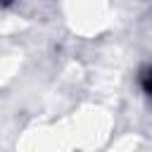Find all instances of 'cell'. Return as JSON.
<instances>
[{"instance_id":"obj_1","label":"cell","mask_w":152,"mask_h":152,"mask_svg":"<svg viewBox=\"0 0 152 152\" xmlns=\"http://www.w3.org/2000/svg\"><path fill=\"white\" fill-rule=\"evenodd\" d=\"M142 88H145V93L152 97V66L147 69V74L142 76Z\"/></svg>"}]
</instances>
